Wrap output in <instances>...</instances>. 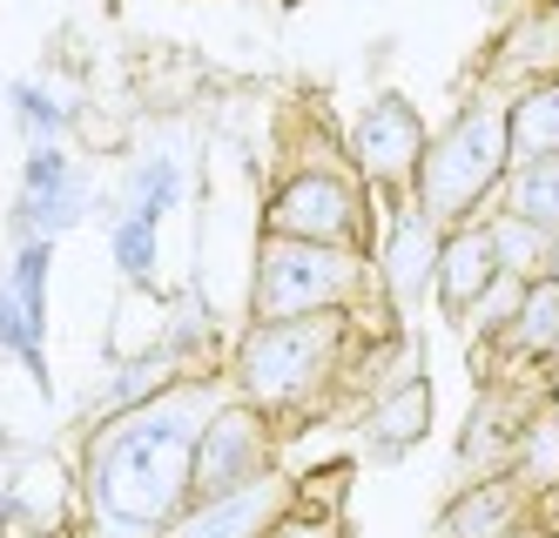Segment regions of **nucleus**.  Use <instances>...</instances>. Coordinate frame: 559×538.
<instances>
[{
	"mask_svg": "<svg viewBox=\"0 0 559 538\" xmlns=\"http://www.w3.org/2000/svg\"><path fill=\"white\" fill-rule=\"evenodd\" d=\"M425 431H431V384H425V370H418V378H405V384H391L384 397H371L365 410H357V438H365L371 465L405 458Z\"/></svg>",
	"mask_w": 559,
	"mask_h": 538,
	"instance_id": "nucleus-12",
	"label": "nucleus"
},
{
	"mask_svg": "<svg viewBox=\"0 0 559 538\" xmlns=\"http://www.w3.org/2000/svg\"><path fill=\"white\" fill-rule=\"evenodd\" d=\"M492 210H512V216H526V223H539V229L559 236V155H546V162H512Z\"/></svg>",
	"mask_w": 559,
	"mask_h": 538,
	"instance_id": "nucleus-18",
	"label": "nucleus"
},
{
	"mask_svg": "<svg viewBox=\"0 0 559 538\" xmlns=\"http://www.w3.org/2000/svg\"><path fill=\"white\" fill-rule=\"evenodd\" d=\"M14 538H61V531H14ZM74 538H82V531H74Z\"/></svg>",
	"mask_w": 559,
	"mask_h": 538,
	"instance_id": "nucleus-24",
	"label": "nucleus"
},
{
	"mask_svg": "<svg viewBox=\"0 0 559 538\" xmlns=\"http://www.w3.org/2000/svg\"><path fill=\"white\" fill-rule=\"evenodd\" d=\"M492 276H499V256H492V236H486V223H452L445 229V250H438V289H431V303L445 310L452 323H465V310L492 289Z\"/></svg>",
	"mask_w": 559,
	"mask_h": 538,
	"instance_id": "nucleus-11",
	"label": "nucleus"
},
{
	"mask_svg": "<svg viewBox=\"0 0 559 538\" xmlns=\"http://www.w3.org/2000/svg\"><path fill=\"white\" fill-rule=\"evenodd\" d=\"M344 142H350V162H357V176H365V189L378 195V210L384 216L405 210L412 189H418L425 142H431L425 115L397 95V88H384V95H371L365 108H357V121H350Z\"/></svg>",
	"mask_w": 559,
	"mask_h": 538,
	"instance_id": "nucleus-6",
	"label": "nucleus"
},
{
	"mask_svg": "<svg viewBox=\"0 0 559 538\" xmlns=\"http://www.w3.org/2000/svg\"><path fill=\"white\" fill-rule=\"evenodd\" d=\"M546 531H552V525H546V518H539V525H526V531H519V538H546Z\"/></svg>",
	"mask_w": 559,
	"mask_h": 538,
	"instance_id": "nucleus-23",
	"label": "nucleus"
},
{
	"mask_svg": "<svg viewBox=\"0 0 559 538\" xmlns=\"http://www.w3.org/2000/svg\"><path fill=\"white\" fill-rule=\"evenodd\" d=\"M512 478L526 485L539 505H552V499H559V410H552V404H539L533 418H526V431H519Z\"/></svg>",
	"mask_w": 559,
	"mask_h": 538,
	"instance_id": "nucleus-17",
	"label": "nucleus"
},
{
	"mask_svg": "<svg viewBox=\"0 0 559 538\" xmlns=\"http://www.w3.org/2000/svg\"><path fill=\"white\" fill-rule=\"evenodd\" d=\"M539 518H546V505L533 499V491L512 471H492V478L452 485V499H445V512H438L431 538H519Z\"/></svg>",
	"mask_w": 559,
	"mask_h": 538,
	"instance_id": "nucleus-10",
	"label": "nucleus"
},
{
	"mask_svg": "<svg viewBox=\"0 0 559 538\" xmlns=\"http://www.w3.org/2000/svg\"><path fill=\"white\" fill-rule=\"evenodd\" d=\"M365 323H378V316L317 310V316L243 323V337H236L229 357H223L229 397L257 404L263 418L290 438V425L324 418V410L344 397V370H350V350L365 337Z\"/></svg>",
	"mask_w": 559,
	"mask_h": 538,
	"instance_id": "nucleus-2",
	"label": "nucleus"
},
{
	"mask_svg": "<svg viewBox=\"0 0 559 538\" xmlns=\"http://www.w3.org/2000/svg\"><path fill=\"white\" fill-rule=\"evenodd\" d=\"M297 505V478L290 471H270L257 485H236L223 499H195L163 538H270L276 525L290 518Z\"/></svg>",
	"mask_w": 559,
	"mask_h": 538,
	"instance_id": "nucleus-9",
	"label": "nucleus"
},
{
	"mask_svg": "<svg viewBox=\"0 0 559 538\" xmlns=\"http://www.w3.org/2000/svg\"><path fill=\"white\" fill-rule=\"evenodd\" d=\"M552 363H559V357H552Z\"/></svg>",
	"mask_w": 559,
	"mask_h": 538,
	"instance_id": "nucleus-29",
	"label": "nucleus"
},
{
	"mask_svg": "<svg viewBox=\"0 0 559 538\" xmlns=\"http://www.w3.org/2000/svg\"><path fill=\"white\" fill-rule=\"evenodd\" d=\"M546 538H559V525H552V531H546Z\"/></svg>",
	"mask_w": 559,
	"mask_h": 538,
	"instance_id": "nucleus-27",
	"label": "nucleus"
},
{
	"mask_svg": "<svg viewBox=\"0 0 559 538\" xmlns=\"http://www.w3.org/2000/svg\"><path fill=\"white\" fill-rule=\"evenodd\" d=\"M276 444H284V431H276L257 404L223 397L216 418L203 425V444H195L189 505H195V499H223V491H236V485H257V478H270V471H284V465H276Z\"/></svg>",
	"mask_w": 559,
	"mask_h": 538,
	"instance_id": "nucleus-7",
	"label": "nucleus"
},
{
	"mask_svg": "<svg viewBox=\"0 0 559 538\" xmlns=\"http://www.w3.org/2000/svg\"><path fill=\"white\" fill-rule=\"evenodd\" d=\"M546 276H552V283H559V236H552V270H546Z\"/></svg>",
	"mask_w": 559,
	"mask_h": 538,
	"instance_id": "nucleus-25",
	"label": "nucleus"
},
{
	"mask_svg": "<svg viewBox=\"0 0 559 538\" xmlns=\"http://www.w3.org/2000/svg\"><path fill=\"white\" fill-rule=\"evenodd\" d=\"M317 310H357L397 323L384 289H378V256L371 250H331V242H297V236H257L250 263V323L276 316H317Z\"/></svg>",
	"mask_w": 559,
	"mask_h": 538,
	"instance_id": "nucleus-4",
	"label": "nucleus"
},
{
	"mask_svg": "<svg viewBox=\"0 0 559 538\" xmlns=\"http://www.w3.org/2000/svg\"><path fill=\"white\" fill-rule=\"evenodd\" d=\"M438 250H445V223L425 216L418 202L384 216V236H378V289L397 323H412V310L438 289Z\"/></svg>",
	"mask_w": 559,
	"mask_h": 538,
	"instance_id": "nucleus-8",
	"label": "nucleus"
},
{
	"mask_svg": "<svg viewBox=\"0 0 559 538\" xmlns=\"http://www.w3.org/2000/svg\"><path fill=\"white\" fill-rule=\"evenodd\" d=\"M108 242H115V263H122L135 283H148V270H155V223H142V216H122Z\"/></svg>",
	"mask_w": 559,
	"mask_h": 538,
	"instance_id": "nucleus-21",
	"label": "nucleus"
},
{
	"mask_svg": "<svg viewBox=\"0 0 559 538\" xmlns=\"http://www.w3.org/2000/svg\"><path fill=\"white\" fill-rule=\"evenodd\" d=\"M263 236L331 242V250H378L384 210L365 189L357 162H290L263 195Z\"/></svg>",
	"mask_w": 559,
	"mask_h": 538,
	"instance_id": "nucleus-5",
	"label": "nucleus"
},
{
	"mask_svg": "<svg viewBox=\"0 0 559 538\" xmlns=\"http://www.w3.org/2000/svg\"><path fill=\"white\" fill-rule=\"evenodd\" d=\"M546 525H559V499H552V505H546Z\"/></svg>",
	"mask_w": 559,
	"mask_h": 538,
	"instance_id": "nucleus-26",
	"label": "nucleus"
},
{
	"mask_svg": "<svg viewBox=\"0 0 559 538\" xmlns=\"http://www.w3.org/2000/svg\"><path fill=\"white\" fill-rule=\"evenodd\" d=\"M344 499H350V465H324V471H304L297 478V505L290 518L276 525L270 538H350V518H344Z\"/></svg>",
	"mask_w": 559,
	"mask_h": 538,
	"instance_id": "nucleus-14",
	"label": "nucleus"
},
{
	"mask_svg": "<svg viewBox=\"0 0 559 538\" xmlns=\"http://www.w3.org/2000/svg\"><path fill=\"white\" fill-rule=\"evenodd\" d=\"M478 223H486L492 256H499V270H506V276L539 283V276L552 270V229H539V223H526V216H512V210H486Z\"/></svg>",
	"mask_w": 559,
	"mask_h": 538,
	"instance_id": "nucleus-16",
	"label": "nucleus"
},
{
	"mask_svg": "<svg viewBox=\"0 0 559 538\" xmlns=\"http://www.w3.org/2000/svg\"><path fill=\"white\" fill-rule=\"evenodd\" d=\"M506 129H512V162H546L559 155V74H533L506 95Z\"/></svg>",
	"mask_w": 559,
	"mask_h": 538,
	"instance_id": "nucleus-15",
	"label": "nucleus"
},
{
	"mask_svg": "<svg viewBox=\"0 0 559 538\" xmlns=\"http://www.w3.org/2000/svg\"><path fill=\"white\" fill-rule=\"evenodd\" d=\"M506 169H512V129H506V88L478 81V95H465L452 108V121L425 142V162H418V189L412 202L438 223H472L486 216L499 189H506Z\"/></svg>",
	"mask_w": 559,
	"mask_h": 538,
	"instance_id": "nucleus-3",
	"label": "nucleus"
},
{
	"mask_svg": "<svg viewBox=\"0 0 559 538\" xmlns=\"http://www.w3.org/2000/svg\"><path fill=\"white\" fill-rule=\"evenodd\" d=\"M546 8H559V0H546Z\"/></svg>",
	"mask_w": 559,
	"mask_h": 538,
	"instance_id": "nucleus-28",
	"label": "nucleus"
},
{
	"mask_svg": "<svg viewBox=\"0 0 559 538\" xmlns=\"http://www.w3.org/2000/svg\"><path fill=\"white\" fill-rule=\"evenodd\" d=\"M223 397V370H182L155 397L95 418L82 438V465H74L82 538H163L189 512L195 444Z\"/></svg>",
	"mask_w": 559,
	"mask_h": 538,
	"instance_id": "nucleus-1",
	"label": "nucleus"
},
{
	"mask_svg": "<svg viewBox=\"0 0 559 538\" xmlns=\"http://www.w3.org/2000/svg\"><path fill=\"white\" fill-rule=\"evenodd\" d=\"M546 404H552V410H559V363H552V370H546Z\"/></svg>",
	"mask_w": 559,
	"mask_h": 538,
	"instance_id": "nucleus-22",
	"label": "nucleus"
},
{
	"mask_svg": "<svg viewBox=\"0 0 559 538\" xmlns=\"http://www.w3.org/2000/svg\"><path fill=\"white\" fill-rule=\"evenodd\" d=\"M8 101H14V115H21V129L34 135V142H55L61 129H68V108L41 88V81H14L8 88Z\"/></svg>",
	"mask_w": 559,
	"mask_h": 538,
	"instance_id": "nucleus-20",
	"label": "nucleus"
},
{
	"mask_svg": "<svg viewBox=\"0 0 559 538\" xmlns=\"http://www.w3.org/2000/svg\"><path fill=\"white\" fill-rule=\"evenodd\" d=\"M552 357H559V283L539 276V283H526L519 316L499 330L492 370H552Z\"/></svg>",
	"mask_w": 559,
	"mask_h": 538,
	"instance_id": "nucleus-13",
	"label": "nucleus"
},
{
	"mask_svg": "<svg viewBox=\"0 0 559 538\" xmlns=\"http://www.w3.org/2000/svg\"><path fill=\"white\" fill-rule=\"evenodd\" d=\"M519 303H526V283L499 270V276H492V289H486V297H478V303L465 310V323H459V330H465V337H472L478 350H492V344H499V330L519 316Z\"/></svg>",
	"mask_w": 559,
	"mask_h": 538,
	"instance_id": "nucleus-19",
	"label": "nucleus"
}]
</instances>
